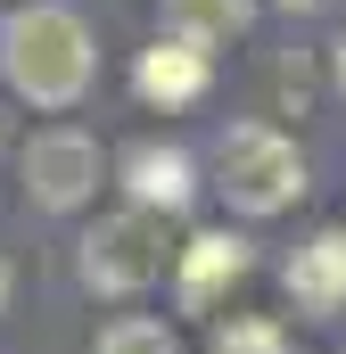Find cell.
Returning <instances> with one entry per match:
<instances>
[{"instance_id": "cell-6", "label": "cell", "mask_w": 346, "mask_h": 354, "mask_svg": "<svg viewBox=\"0 0 346 354\" xmlns=\"http://www.w3.org/2000/svg\"><path fill=\"white\" fill-rule=\"evenodd\" d=\"M124 198L132 206H149V214H181L190 198H198V165H190V149H165V140H140V149H124Z\"/></svg>"}, {"instance_id": "cell-12", "label": "cell", "mask_w": 346, "mask_h": 354, "mask_svg": "<svg viewBox=\"0 0 346 354\" xmlns=\"http://www.w3.org/2000/svg\"><path fill=\"white\" fill-rule=\"evenodd\" d=\"M330 83L346 91V33H338V50H330Z\"/></svg>"}, {"instance_id": "cell-11", "label": "cell", "mask_w": 346, "mask_h": 354, "mask_svg": "<svg viewBox=\"0 0 346 354\" xmlns=\"http://www.w3.org/2000/svg\"><path fill=\"white\" fill-rule=\"evenodd\" d=\"M215 354H289V330L264 322V313H248V322H223L215 330Z\"/></svg>"}, {"instance_id": "cell-1", "label": "cell", "mask_w": 346, "mask_h": 354, "mask_svg": "<svg viewBox=\"0 0 346 354\" xmlns=\"http://www.w3.org/2000/svg\"><path fill=\"white\" fill-rule=\"evenodd\" d=\"M0 75L17 99H33V107H75L99 75V50H91L83 17L75 8H58V0H33V8H17L8 25H0Z\"/></svg>"}, {"instance_id": "cell-8", "label": "cell", "mask_w": 346, "mask_h": 354, "mask_svg": "<svg viewBox=\"0 0 346 354\" xmlns=\"http://www.w3.org/2000/svg\"><path fill=\"white\" fill-rule=\"evenodd\" d=\"M239 272H248V239L239 231H198L181 248V305H215V288L239 280Z\"/></svg>"}, {"instance_id": "cell-7", "label": "cell", "mask_w": 346, "mask_h": 354, "mask_svg": "<svg viewBox=\"0 0 346 354\" xmlns=\"http://www.w3.org/2000/svg\"><path fill=\"white\" fill-rule=\"evenodd\" d=\"M289 297L305 313H338L346 305V231H322L289 256Z\"/></svg>"}, {"instance_id": "cell-10", "label": "cell", "mask_w": 346, "mask_h": 354, "mask_svg": "<svg viewBox=\"0 0 346 354\" xmlns=\"http://www.w3.org/2000/svg\"><path fill=\"white\" fill-rule=\"evenodd\" d=\"M91 354H181L173 346V330L165 322H140V313H124V322H107V330H99V346Z\"/></svg>"}, {"instance_id": "cell-14", "label": "cell", "mask_w": 346, "mask_h": 354, "mask_svg": "<svg viewBox=\"0 0 346 354\" xmlns=\"http://www.w3.org/2000/svg\"><path fill=\"white\" fill-rule=\"evenodd\" d=\"M0 313H8V264H0Z\"/></svg>"}, {"instance_id": "cell-13", "label": "cell", "mask_w": 346, "mask_h": 354, "mask_svg": "<svg viewBox=\"0 0 346 354\" xmlns=\"http://www.w3.org/2000/svg\"><path fill=\"white\" fill-rule=\"evenodd\" d=\"M272 8H289V17H305V8H322V0H272Z\"/></svg>"}, {"instance_id": "cell-2", "label": "cell", "mask_w": 346, "mask_h": 354, "mask_svg": "<svg viewBox=\"0 0 346 354\" xmlns=\"http://www.w3.org/2000/svg\"><path fill=\"white\" fill-rule=\"evenodd\" d=\"M165 264H181V248H165V214H149V206L99 214L83 231V256H75L91 297H140L165 280Z\"/></svg>"}, {"instance_id": "cell-4", "label": "cell", "mask_w": 346, "mask_h": 354, "mask_svg": "<svg viewBox=\"0 0 346 354\" xmlns=\"http://www.w3.org/2000/svg\"><path fill=\"white\" fill-rule=\"evenodd\" d=\"M91 189H99V140L75 124H50L25 140V206L42 214H75Z\"/></svg>"}, {"instance_id": "cell-9", "label": "cell", "mask_w": 346, "mask_h": 354, "mask_svg": "<svg viewBox=\"0 0 346 354\" xmlns=\"http://www.w3.org/2000/svg\"><path fill=\"white\" fill-rule=\"evenodd\" d=\"M248 25H256V0H165V33L198 41V50H215V41H231Z\"/></svg>"}, {"instance_id": "cell-3", "label": "cell", "mask_w": 346, "mask_h": 354, "mask_svg": "<svg viewBox=\"0 0 346 354\" xmlns=\"http://www.w3.org/2000/svg\"><path fill=\"white\" fill-rule=\"evenodd\" d=\"M215 174H223L215 189H223L239 214H280V206L305 198V157H297V140L272 132V124H231L223 149H215Z\"/></svg>"}, {"instance_id": "cell-5", "label": "cell", "mask_w": 346, "mask_h": 354, "mask_svg": "<svg viewBox=\"0 0 346 354\" xmlns=\"http://www.w3.org/2000/svg\"><path fill=\"white\" fill-rule=\"evenodd\" d=\"M206 83H215V50H198L181 33H157L132 66V91L149 107H190V99H206Z\"/></svg>"}]
</instances>
